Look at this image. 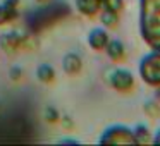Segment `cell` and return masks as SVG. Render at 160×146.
<instances>
[{
	"instance_id": "obj_1",
	"label": "cell",
	"mask_w": 160,
	"mask_h": 146,
	"mask_svg": "<svg viewBox=\"0 0 160 146\" xmlns=\"http://www.w3.org/2000/svg\"><path fill=\"white\" fill-rule=\"evenodd\" d=\"M139 33L150 48L160 52V0H139Z\"/></svg>"
},
{
	"instance_id": "obj_2",
	"label": "cell",
	"mask_w": 160,
	"mask_h": 146,
	"mask_svg": "<svg viewBox=\"0 0 160 146\" xmlns=\"http://www.w3.org/2000/svg\"><path fill=\"white\" fill-rule=\"evenodd\" d=\"M139 77L148 86L158 88L160 86V52L152 50L145 55L139 62Z\"/></svg>"
},
{
	"instance_id": "obj_3",
	"label": "cell",
	"mask_w": 160,
	"mask_h": 146,
	"mask_svg": "<svg viewBox=\"0 0 160 146\" xmlns=\"http://www.w3.org/2000/svg\"><path fill=\"white\" fill-rule=\"evenodd\" d=\"M100 144H136L134 132L128 125H112L98 139Z\"/></svg>"
},
{
	"instance_id": "obj_4",
	"label": "cell",
	"mask_w": 160,
	"mask_h": 146,
	"mask_svg": "<svg viewBox=\"0 0 160 146\" xmlns=\"http://www.w3.org/2000/svg\"><path fill=\"white\" fill-rule=\"evenodd\" d=\"M108 83H110V86L114 90L121 91V93H128L134 86V76L128 69H114L110 72Z\"/></svg>"
},
{
	"instance_id": "obj_5",
	"label": "cell",
	"mask_w": 160,
	"mask_h": 146,
	"mask_svg": "<svg viewBox=\"0 0 160 146\" xmlns=\"http://www.w3.org/2000/svg\"><path fill=\"white\" fill-rule=\"evenodd\" d=\"M22 46V36L18 31H11V33H4L0 35V48L5 53H14Z\"/></svg>"
},
{
	"instance_id": "obj_6",
	"label": "cell",
	"mask_w": 160,
	"mask_h": 146,
	"mask_svg": "<svg viewBox=\"0 0 160 146\" xmlns=\"http://www.w3.org/2000/svg\"><path fill=\"white\" fill-rule=\"evenodd\" d=\"M18 5L19 0H5L4 4H0V26L9 24L18 17Z\"/></svg>"
},
{
	"instance_id": "obj_7",
	"label": "cell",
	"mask_w": 160,
	"mask_h": 146,
	"mask_svg": "<svg viewBox=\"0 0 160 146\" xmlns=\"http://www.w3.org/2000/svg\"><path fill=\"white\" fill-rule=\"evenodd\" d=\"M108 33L103 28H93L88 35V45L93 50H103L108 43Z\"/></svg>"
},
{
	"instance_id": "obj_8",
	"label": "cell",
	"mask_w": 160,
	"mask_h": 146,
	"mask_svg": "<svg viewBox=\"0 0 160 146\" xmlns=\"http://www.w3.org/2000/svg\"><path fill=\"white\" fill-rule=\"evenodd\" d=\"M62 67L64 72L69 74V76H74V74H79L81 69H83V60L78 53H66L62 60Z\"/></svg>"
},
{
	"instance_id": "obj_9",
	"label": "cell",
	"mask_w": 160,
	"mask_h": 146,
	"mask_svg": "<svg viewBox=\"0 0 160 146\" xmlns=\"http://www.w3.org/2000/svg\"><path fill=\"white\" fill-rule=\"evenodd\" d=\"M76 9L83 16H95L102 9V0H76Z\"/></svg>"
},
{
	"instance_id": "obj_10",
	"label": "cell",
	"mask_w": 160,
	"mask_h": 146,
	"mask_svg": "<svg viewBox=\"0 0 160 146\" xmlns=\"http://www.w3.org/2000/svg\"><path fill=\"white\" fill-rule=\"evenodd\" d=\"M105 50H107L108 59L114 60V62H121V60L126 57L124 45H122L119 40H108V43H107V46H105Z\"/></svg>"
},
{
	"instance_id": "obj_11",
	"label": "cell",
	"mask_w": 160,
	"mask_h": 146,
	"mask_svg": "<svg viewBox=\"0 0 160 146\" xmlns=\"http://www.w3.org/2000/svg\"><path fill=\"white\" fill-rule=\"evenodd\" d=\"M36 77H38L42 83H52V81L55 79V71H53V67L48 66V64H42V66H38V69H36Z\"/></svg>"
},
{
	"instance_id": "obj_12",
	"label": "cell",
	"mask_w": 160,
	"mask_h": 146,
	"mask_svg": "<svg viewBox=\"0 0 160 146\" xmlns=\"http://www.w3.org/2000/svg\"><path fill=\"white\" fill-rule=\"evenodd\" d=\"M134 139H136V144H146V143H152V134H150L148 127L143 124L136 125L134 127Z\"/></svg>"
},
{
	"instance_id": "obj_13",
	"label": "cell",
	"mask_w": 160,
	"mask_h": 146,
	"mask_svg": "<svg viewBox=\"0 0 160 146\" xmlns=\"http://www.w3.org/2000/svg\"><path fill=\"white\" fill-rule=\"evenodd\" d=\"M100 22L105 26V28H115L117 22H119L117 12H112V11H107V9H105V11L100 14Z\"/></svg>"
},
{
	"instance_id": "obj_14",
	"label": "cell",
	"mask_w": 160,
	"mask_h": 146,
	"mask_svg": "<svg viewBox=\"0 0 160 146\" xmlns=\"http://www.w3.org/2000/svg\"><path fill=\"white\" fill-rule=\"evenodd\" d=\"M102 7L119 14V12L124 9V0H103V2H102Z\"/></svg>"
},
{
	"instance_id": "obj_15",
	"label": "cell",
	"mask_w": 160,
	"mask_h": 146,
	"mask_svg": "<svg viewBox=\"0 0 160 146\" xmlns=\"http://www.w3.org/2000/svg\"><path fill=\"white\" fill-rule=\"evenodd\" d=\"M45 119L48 124H55V122L60 120V115H59V110L55 107H47L45 108Z\"/></svg>"
},
{
	"instance_id": "obj_16",
	"label": "cell",
	"mask_w": 160,
	"mask_h": 146,
	"mask_svg": "<svg viewBox=\"0 0 160 146\" xmlns=\"http://www.w3.org/2000/svg\"><path fill=\"white\" fill-rule=\"evenodd\" d=\"M145 110H146V114L148 115H152V117H157L158 115V112H160V107L157 103H152V101H148L146 103V107H145Z\"/></svg>"
},
{
	"instance_id": "obj_17",
	"label": "cell",
	"mask_w": 160,
	"mask_h": 146,
	"mask_svg": "<svg viewBox=\"0 0 160 146\" xmlns=\"http://www.w3.org/2000/svg\"><path fill=\"white\" fill-rule=\"evenodd\" d=\"M9 74H11V79H14V81H18V79H21V69H19L18 66H14V67H11V71H9Z\"/></svg>"
},
{
	"instance_id": "obj_18",
	"label": "cell",
	"mask_w": 160,
	"mask_h": 146,
	"mask_svg": "<svg viewBox=\"0 0 160 146\" xmlns=\"http://www.w3.org/2000/svg\"><path fill=\"white\" fill-rule=\"evenodd\" d=\"M152 143L153 144H160V129H158V132H157V136L152 139Z\"/></svg>"
},
{
	"instance_id": "obj_19",
	"label": "cell",
	"mask_w": 160,
	"mask_h": 146,
	"mask_svg": "<svg viewBox=\"0 0 160 146\" xmlns=\"http://www.w3.org/2000/svg\"><path fill=\"white\" fill-rule=\"evenodd\" d=\"M64 127H72V120H69V117H64Z\"/></svg>"
},
{
	"instance_id": "obj_20",
	"label": "cell",
	"mask_w": 160,
	"mask_h": 146,
	"mask_svg": "<svg viewBox=\"0 0 160 146\" xmlns=\"http://www.w3.org/2000/svg\"><path fill=\"white\" fill-rule=\"evenodd\" d=\"M62 143H72V144H78L76 139H62Z\"/></svg>"
},
{
	"instance_id": "obj_21",
	"label": "cell",
	"mask_w": 160,
	"mask_h": 146,
	"mask_svg": "<svg viewBox=\"0 0 160 146\" xmlns=\"http://www.w3.org/2000/svg\"><path fill=\"white\" fill-rule=\"evenodd\" d=\"M36 2H45V0H36Z\"/></svg>"
},
{
	"instance_id": "obj_22",
	"label": "cell",
	"mask_w": 160,
	"mask_h": 146,
	"mask_svg": "<svg viewBox=\"0 0 160 146\" xmlns=\"http://www.w3.org/2000/svg\"><path fill=\"white\" fill-rule=\"evenodd\" d=\"M158 88H160V86H158ZM158 96H160V90H158Z\"/></svg>"
},
{
	"instance_id": "obj_23",
	"label": "cell",
	"mask_w": 160,
	"mask_h": 146,
	"mask_svg": "<svg viewBox=\"0 0 160 146\" xmlns=\"http://www.w3.org/2000/svg\"><path fill=\"white\" fill-rule=\"evenodd\" d=\"M102 2H103V0H102Z\"/></svg>"
}]
</instances>
